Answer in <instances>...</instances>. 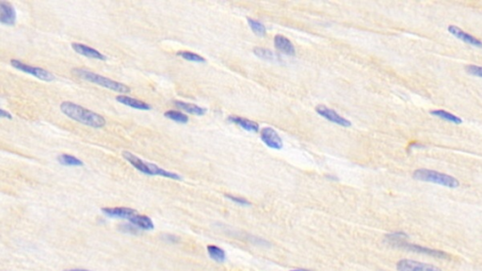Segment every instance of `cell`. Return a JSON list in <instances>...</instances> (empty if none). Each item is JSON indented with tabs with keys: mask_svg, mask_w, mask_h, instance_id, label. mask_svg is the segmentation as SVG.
<instances>
[{
	"mask_svg": "<svg viewBox=\"0 0 482 271\" xmlns=\"http://www.w3.org/2000/svg\"><path fill=\"white\" fill-rule=\"evenodd\" d=\"M253 53L258 58H262V59H266V60H272V59H274V58H275L274 53L271 50H270V49L263 48V47H255V48L253 49Z\"/></svg>",
	"mask_w": 482,
	"mask_h": 271,
	"instance_id": "cell-24",
	"label": "cell"
},
{
	"mask_svg": "<svg viewBox=\"0 0 482 271\" xmlns=\"http://www.w3.org/2000/svg\"><path fill=\"white\" fill-rule=\"evenodd\" d=\"M60 110L70 119L85 126H91L94 128H101L106 125V120L104 117L72 102L61 103Z\"/></svg>",
	"mask_w": 482,
	"mask_h": 271,
	"instance_id": "cell-1",
	"label": "cell"
},
{
	"mask_svg": "<svg viewBox=\"0 0 482 271\" xmlns=\"http://www.w3.org/2000/svg\"><path fill=\"white\" fill-rule=\"evenodd\" d=\"M123 156L126 161H128L138 171H140L141 173H143L145 175H152V176H162L165 178H170L173 180H182V177L180 175H177L175 173H172V172L163 170V169L159 168L158 166L153 164V163L145 162L143 159H141L139 156L133 155L132 153H130L128 151L124 152Z\"/></svg>",
	"mask_w": 482,
	"mask_h": 271,
	"instance_id": "cell-3",
	"label": "cell"
},
{
	"mask_svg": "<svg viewBox=\"0 0 482 271\" xmlns=\"http://www.w3.org/2000/svg\"><path fill=\"white\" fill-rule=\"evenodd\" d=\"M72 48L74 51H76L77 54L85 56L87 58H96L98 60H106V57L103 55L101 52L95 48H92L83 44H78V43H73L72 44Z\"/></svg>",
	"mask_w": 482,
	"mask_h": 271,
	"instance_id": "cell-12",
	"label": "cell"
},
{
	"mask_svg": "<svg viewBox=\"0 0 482 271\" xmlns=\"http://www.w3.org/2000/svg\"><path fill=\"white\" fill-rule=\"evenodd\" d=\"M58 161L59 164L63 165V166H69V167H81L84 165L83 161H81L79 158H77L74 155H67V154L58 155Z\"/></svg>",
	"mask_w": 482,
	"mask_h": 271,
	"instance_id": "cell-20",
	"label": "cell"
},
{
	"mask_svg": "<svg viewBox=\"0 0 482 271\" xmlns=\"http://www.w3.org/2000/svg\"><path fill=\"white\" fill-rule=\"evenodd\" d=\"M102 212L109 218H118L128 221L138 213L134 209L128 207H106L102 209Z\"/></svg>",
	"mask_w": 482,
	"mask_h": 271,
	"instance_id": "cell-11",
	"label": "cell"
},
{
	"mask_svg": "<svg viewBox=\"0 0 482 271\" xmlns=\"http://www.w3.org/2000/svg\"><path fill=\"white\" fill-rule=\"evenodd\" d=\"M178 56H180L181 58H183L184 59L186 60H189V61H193V62H205V58H203L202 56L196 54V53H193V52H191V51H180L177 53Z\"/></svg>",
	"mask_w": 482,
	"mask_h": 271,
	"instance_id": "cell-23",
	"label": "cell"
},
{
	"mask_svg": "<svg viewBox=\"0 0 482 271\" xmlns=\"http://www.w3.org/2000/svg\"><path fill=\"white\" fill-rule=\"evenodd\" d=\"M413 177L414 179L420 182L440 184L448 188H457L460 186V182L457 178L434 170L418 169L414 172Z\"/></svg>",
	"mask_w": 482,
	"mask_h": 271,
	"instance_id": "cell-4",
	"label": "cell"
},
{
	"mask_svg": "<svg viewBox=\"0 0 482 271\" xmlns=\"http://www.w3.org/2000/svg\"><path fill=\"white\" fill-rule=\"evenodd\" d=\"M431 114L434 115V116L438 117L440 119H443V120H445L449 123H453V124H456V125H460L463 123V120L459 117L454 115L452 113L448 112V111H445V110H442V109H438V110H433L431 111Z\"/></svg>",
	"mask_w": 482,
	"mask_h": 271,
	"instance_id": "cell-18",
	"label": "cell"
},
{
	"mask_svg": "<svg viewBox=\"0 0 482 271\" xmlns=\"http://www.w3.org/2000/svg\"><path fill=\"white\" fill-rule=\"evenodd\" d=\"M465 70H466V72L469 75L474 76V77L482 78V67H481V66H478V65H468V66L465 67Z\"/></svg>",
	"mask_w": 482,
	"mask_h": 271,
	"instance_id": "cell-26",
	"label": "cell"
},
{
	"mask_svg": "<svg viewBox=\"0 0 482 271\" xmlns=\"http://www.w3.org/2000/svg\"><path fill=\"white\" fill-rule=\"evenodd\" d=\"M229 121L234 124H236V125H238V126H241L242 129H244L246 131L254 132V133L259 131L258 124L249 120V119L242 118V117L231 116L229 117Z\"/></svg>",
	"mask_w": 482,
	"mask_h": 271,
	"instance_id": "cell-16",
	"label": "cell"
},
{
	"mask_svg": "<svg viewBox=\"0 0 482 271\" xmlns=\"http://www.w3.org/2000/svg\"><path fill=\"white\" fill-rule=\"evenodd\" d=\"M116 100L125 106L133 107L136 109H140V110H150L151 109V106L148 105L147 103L135 99V98H132V97L119 95V96L116 97Z\"/></svg>",
	"mask_w": 482,
	"mask_h": 271,
	"instance_id": "cell-13",
	"label": "cell"
},
{
	"mask_svg": "<svg viewBox=\"0 0 482 271\" xmlns=\"http://www.w3.org/2000/svg\"><path fill=\"white\" fill-rule=\"evenodd\" d=\"M260 137L262 141L273 150H282L284 144L277 131H275L272 127H264L260 131Z\"/></svg>",
	"mask_w": 482,
	"mask_h": 271,
	"instance_id": "cell-8",
	"label": "cell"
},
{
	"mask_svg": "<svg viewBox=\"0 0 482 271\" xmlns=\"http://www.w3.org/2000/svg\"><path fill=\"white\" fill-rule=\"evenodd\" d=\"M174 104H175L176 107H179V108L185 110L186 112L191 113V114H193V115L203 116V115H204L206 113V109L205 108L199 107V106L194 105V104L186 103V102H183V101H175Z\"/></svg>",
	"mask_w": 482,
	"mask_h": 271,
	"instance_id": "cell-17",
	"label": "cell"
},
{
	"mask_svg": "<svg viewBox=\"0 0 482 271\" xmlns=\"http://www.w3.org/2000/svg\"><path fill=\"white\" fill-rule=\"evenodd\" d=\"M10 65L12 67L19 70L21 72H23V73L29 74L30 76H33V77L39 78L41 80H44V81L50 82V81H53L55 79L54 75L52 73H50L48 70H46L44 68L28 65V64L20 61L18 59H10Z\"/></svg>",
	"mask_w": 482,
	"mask_h": 271,
	"instance_id": "cell-5",
	"label": "cell"
},
{
	"mask_svg": "<svg viewBox=\"0 0 482 271\" xmlns=\"http://www.w3.org/2000/svg\"><path fill=\"white\" fill-rule=\"evenodd\" d=\"M164 116L172 121H174L179 124H187L189 122V117L186 114H184L180 111H175V110H169L165 112Z\"/></svg>",
	"mask_w": 482,
	"mask_h": 271,
	"instance_id": "cell-21",
	"label": "cell"
},
{
	"mask_svg": "<svg viewBox=\"0 0 482 271\" xmlns=\"http://www.w3.org/2000/svg\"><path fill=\"white\" fill-rule=\"evenodd\" d=\"M225 197L227 199H229L232 202H234L237 204H240V205H242V206H249L251 205V203L246 200L245 198H242V197H238V196H234V195H230V194H226Z\"/></svg>",
	"mask_w": 482,
	"mask_h": 271,
	"instance_id": "cell-25",
	"label": "cell"
},
{
	"mask_svg": "<svg viewBox=\"0 0 482 271\" xmlns=\"http://www.w3.org/2000/svg\"><path fill=\"white\" fill-rule=\"evenodd\" d=\"M447 29H448L449 33H451L457 39L461 40L465 44H468V45L475 46V47L482 48V41L476 38L471 34L465 32L463 29H460L456 26H449Z\"/></svg>",
	"mask_w": 482,
	"mask_h": 271,
	"instance_id": "cell-9",
	"label": "cell"
},
{
	"mask_svg": "<svg viewBox=\"0 0 482 271\" xmlns=\"http://www.w3.org/2000/svg\"><path fill=\"white\" fill-rule=\"evenodd\" d=\"M129 222L130 223H132L135 227L139 228V229H142V230L150 231V230L154 229L153 221L148 216H145V215H140V214L137 213L135 216H133L129 220Z\"/></svg>",
	"mask_w": 482,
	"mask_h": 271,
	"instance_id": "cell-15",
	"label": "cell"
},
{
	"mask_svg": "<svg viewBox=\"0 0 482 271\" xmlns=\"http://www.w3.org/2000/svg\"><path fill=\"white\" fill-rule=\"evenodd\" d=\"M274 44L276 48L286 55H294L296 52L295 46L290 40L283 35H276L274 37Z\"/></svg>",
	"mask_w": 482,
	"mask_h": 271,
	"instance_id": "cell-14",
	"label": "cell"
},
{
	"mask_svg": "<svg viewBox=\"0 0 482 271\" xmlns=\"http://www.w3.org/2000/svg\"><path fill=\"white\" fill-rule=\"evenodd\" d=\"M72 73L77 76V78L84 79L86 81H89L91 83H94L98 86L106 88L110 90H114L116 92H121V93H126L130 91V88L126 86L125 84L118 82L115 80H112L110 78H105L103 76H100L98 74H96L92 71H89L83 68H75Z\"/></svg>",
	"mask_w": 482,
	"mask_h": 271,
	"instance_id": "cell-2",
	"label": "cell"
},
{
	"mask_svg": "<svg viewBox=\"0 0 482 271\" xmlns=\"http://www.w3.org/2000/svg\"><path fill=\"white\" fill-rule=\"evenodd\" d=\"M88 271V270H81V269H73V270H67V271Z\"/></svg>",
	"mask_w": 482,
	"mask_h": 271,
	"instance_id": "cell-28",
	"label": "cell"
},
{
	"mask_svg": "<svg viewBox=\"0 0 482 271\" xmlns=\"http://www.w3.org/2000/svg\"><path fill=\"white\" fill-rule=\"evenodd\" d=\"M248 24L250 26L251 30L257 35V36H260V37H263L266 35L267 33V29H266V27L259 22L257 20L252 19V18H248Z\"/></svg>",
	"mask_w": 482,
	"mask_h": 271,
	"instance_id": "cell-22",
	"label": "cell"
},
{
	"mask_svg": "<svg viewBox=\"0 0 482 271\" xmlns=\"http://www.w3.org/2000/svg\"><path fill=\"white\" fill-rule=\"evenodd\" d=\"M316 111L318 112V115L323 117L329 122L336 124L338 126H343V127H349L351 126V123L344 117L340 116L337 112L332 108L324 106V105H318L316 107Z\"/></svg>",
	"mask_w": 482,
	"mask_h": 271,
	"instance_id": "cell-7",
	"label": "cell"
},
{
	"mask_svg": "<svg viewBox=\"0 0 482 271\" xmlns=\"http://www.w3.org/2000/svg\"><path fill=\"white\" fill-rule=\"evenodd\" d=\"M396 270L397 271H443L440 268L434 265L410 259H402L397 262Z\"/></svg>",
	"mask_w": 482,
	"mask_h": 271,
	"instance_id": "cell-6",
	"label": "cell"
},
{
	"mask_svg": "<svg viewBox=\"0 0 482 271\" xmlns=\"http://www.w3.org/2000/svg\"><path fill=\"white\" fill-rule=\"evenodd\" d=\"M305 271V270H295V271Z\"/></svg>",
	"mask_w": 482,
	"mask_h": 271,
	"instance_id": "cell-29",
	"label": "cell"
},
{
	"mask_svg": "<svg viewBox=\"0 0 482 271\" xmlns=\"http://www.w3.org/2000/svg\"><path fill=\"white\" fill-rule=\"evenodd\" d=\"M0 22L3 25L13 26L16 22V11L13 6L8 1H1L0 2Z\"/></svg>",
	"mask_w": 482,
	"mask_h": 271,
	"instance_id": "cell-10",
	"label": "cell"
},
{
	"mask_svg": "<svg viewBox=\"0 0 482 271\" xmlns=\"http://www.w3.org/2000/svg\"><path fill=\"white\" fill-rule=\"evenodd\" d=\"M207 252L210 256V258L214 261L223 263L226 260V253L222 250V248L215 246V245H209L207 246Z\"/></svg>",
	"mask_w": 482,
	"mask_h": 271,
	"instance_id": "cell-19",
	"label": "cell"
},
{
	"mask_svg": "<svg viewBox=\"0 0 482 271\" xmlns=\"http://www.w3.org/2000/svg\"><path fill=\"white\" fill-rule=\"evenodd\" d=\"M0 116L3 119H9V120H11L12 119V116L10 115V113H9L8 111L4 110V109H1L0 111Z\"/></svg>",
	"mask_w": 482,
	"mask_h": 271,
	"instance_id": "cell-27",
	"label": "cell"
}]
</instances>
